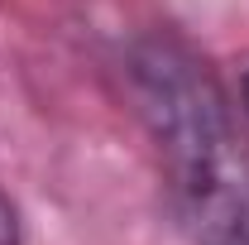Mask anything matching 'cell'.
<instances>
[{
	"label": "cell",
	"mask_w": 249,
	"mask_h": 245,
	"mask_svg": "<svg viewBox=\"0 0 249 245\" xmlns=\"http://www.w3.org/2000/svg\"><path fill=\"white\" fill-rule=\"evenodd\" d=\"M124 77L187 245H249V135L216 72L173 39H144Z\"/></svg>",
	"instance_id": "1"
},
{
	"label": "cell",
	"mask_w": 249,
	"mask_h": 245,
	"mask_svg": "<svg viewBox=\"0 0 249 245\" xmlns=\"http://www.w3.org/2000/svg\"><path fill=\"white\" fill-rule=\"evenodd\" d=\"M0 245H19V226H15V212L5 197H0Z\"/></svg>",
	"instance_id": "2"
},
{
	"label": "cell",
	"mask_w": 249,
	"mask_h": 245,
	"mask_svg": "<svg viewBox=\"0 0 249 245\" xmlns=\"http://www.w3.org/2000/svg\"><path fill=\"white\" fill-rule=\"evenodd\" d=\"M240 101H245V116H249V77H245V87H240Z\"/></svg>",
	"instance_id": "3"
}]
</instances>
